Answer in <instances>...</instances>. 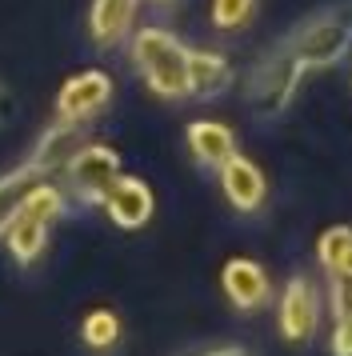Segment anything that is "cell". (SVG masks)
<instances>
[{
  "label": "cell",
  "instance_id": "obj_1",
  "mask_svg": "<svg viewBox=\"0 0 352 356\" xmlns=\"http://www.w3.org/2000/svg\"><path fill=\"white\" fill-rule=\"evenodd\" d=\"M132 60L160 97H189V49L164 29H144L132 40Z\"/></svg>",
  "mask_w": 352,
  "mask_h": 356
},
{
  "label": "cell",
  "instance_id": "obj_2",
  "mask_svg": "<svg viewBox=\"0 0 352 356\" xmlns=\"http://www.w3.org/2000/svg\"><path fill=\"white\" fill-rule=\"evenodd\" d=\"M349 44H352V29L349 24H340L333 13H324V17H317L308 29L296 33V40H292V56H296L304 68H328V65H336V60L349 52Z\"/></svg>",
  "mask_w": 352,
  "mask_h": 356
},
{
  "label": "cell",
  "instance_id": "obj_3",
  "mask_svg": "<svg viewBox=\"0 0 352 356\" xmlns=\"http://www.w3.org/2000/svg\"><path fill=\"white\" fill-rule=\"evenodd\" d=\"M280 332L292 344H304V340L317 332V292L312 284L296 276L285 289V300H280Z\"/></svg>",
  "mask_w": 352,
  "mask_h": 356
},
{
  "label": "cell",
  "instance_id": "obj_4",
  "mask_svg": "<svg viewBox=\"0 0 352 356\" xmlns=\"http://www.w3.org/2000/svg\"><path fill=\"white\" fill-rule=\"evenodd\" d=\"M68 180H72L77 193L104 200L109 188L116 184V156L109 148H84V152H77L68 161Z\"/></svg>",
  "mask_w": 352,
  "mask_h": 356
},
{
  "label": "cell",
  "instance_id": "obj_5",
  "mask_svg": "<svg viewBox=\"0 0 352 356\" xmlns=\"http://www.w3.org/2000/svg\"><path fill=\"white\" fill-rule=\"evenodd\" d=\"M109 92H112V84H109L104 72H80L77 81L64 84L61 116H64V120H88V116L109 100Z\"/></svg>",
  "mask_w": 352,
  "mask_h": 356
},
{
  "label": "cell",
  "instance_id": "obj_6",
  "mask_svg": "<svg viewBox=\"0 0 352 356\" xmlns=\"http://www.w3.org/2000/svg\"><path fill=\"white\" fill-rule=\"evenodd\" d=\"M221 184L237 209L248 212V209H260L264 204V177H260V168L248 164L244 156H237V152L221 164Z\"/></svg>",
  "mask_w": 352,
  "mask_h": 356
},
{
  "label": "cell",
  "instance_id": "obj_7",
  "mask_svg": "<svg viewBox=\"0 0 352 356\" xmlns=\"http://www.w3.org/2000/svg\"><path fill=\"white\" fill-rule=\"evenodd\" d=\"M136 17V0H96L93 17H88V29H93V40L100 49H112L128 36V24Z\"/></svg>",
  "mask_w": 352,
  "mask_h": 356
},
{
  "label": "cell",
  "instance_id": "obj_8",
  "mask_svg": "<svg viewBox=\"0 0 352 356\" xmlns=\"http://www.w3.org/2000/svg\"><path fill=\"white\" fill-rule=\"evenodd\" d=\"M104 200H109L112 220L120 228H141L152 216V196H148V188L141 180H116Z\"/></svg>",
  "mask_w": 352,
  "mask_h": 356
},
{
  "label": "cell",
  "instance_id": "obj_9",
  "mask_svg": "<svg viewBox=\"0 0 352 356\" xmlns=\"http://www.w3.org/2000/svg\"><path fill=\"white\" fill-rule=\"evenodd\" d=\"M224 292L232 296L237 308H260L269 300V276L253 260H232L224 268Z\"/></svg>",
  "mask_w": 352,
  "mask_h": 356
},
{
  "label": "cell",
  "instance_id": "obj_10",
  "mask_svg": "<svg viewBox=\"0 0 352 356\" xmlns=\"http://www.w3.org/2000/svg\"><path fill=\"white\" fill-rule=\"evenodd\" d=\"M228 84V65L216 52H189V97L212 100Z\"/></svg>",
  "mask_w": 352,
  "mask_h": 356
},
{
  "label": "cell",
  "instance_id": "obj_11",
  "mask_svg": "<svg viewBox=\"0 0 352 356\" xmlns=\"http://www.w3.org/2000/svg\"><path fill=\"white\" fill-rule=\"evenodd\" d=\"M189 145H192V152H196L200 164H216V168H221V164L232 156V132L224 129V124L200 120V124L189 129Z\"/></svg>",
  "mask_w": 352,
  "mask_h": 356
},
{
  "label": "cell",
  "instance_id": "obj_12",
  "mask_svg": "<svg viewBox=\"0 0 352 356\" xmlns=\"http://www.w3.org/2000/svg\"><path fill=\"white\" fill-rule=\"evenodd\" d=\"M80 124L77 120H68V124H61V129H52L45 136V145H40V152H36V168H52V164L61 161H72L80 152Z\"/></svg>",
  "mask_w": 352,
  "mask_h": 356
},
{
  "label": "cell",
  "instance_id": "obj_13",
  "mask_svg": "<svg viewBox=\"0 0 352 356\" xmlns=\"http://www.w3.org/2000/svg\"><path fill=\"white\" fill-rule=\"evenodd\" d=\"M45 220H36V216H29L24 209H16L13 216V232H8V244H13V252L20 260H32L36 252H40V244H45Z\"/></svg>",
  "mask_w": 352,
  "mask_h": 356
},
{
  "label": "cell",
  "instance_id": "obj_14",
  "mask_svg": "<svg viewBox=\"0 0 352 356\" xmlns=\"http://www.w3.org/2000/svg\"><path fill=\"white\" fill-rule=\"evenodd\" d=\"M32 168L29 172H16L13 180H4V184H0V225H8V220H13L16 216V209H20V204H24V196L32 193Z\"/></svg>",
  "mask_w": 352,
  "mask_h": 356
},
{
  "label": "cell",
  "instance_id": "obj_15",
  "mask_svg": "<svg viewBox=\"0 0 352 356\" xmlns=\"http://www.w3.org/2000/svg\"><path fill=\"white\" fill-rule=\"evenodd\" d=\"M116 337H120V324H116L112 312H93V316L84 321V340H88L93 348H112Z\"/></svg>",
  "mask_w": 352,
  "mask_h": 356
},
{
  "label": "cell",
  "instance_id": "obj_16",
  "mask_svg": "<svg viewBox=\"0 0 352 356\" xmlns=\"http://www.w3.org/2000/svg\"><path fill=\"white\" fill-rule=\"evenodd\" d=\"M256 0H212V24L216 29H240L248 24Z\"/></svg>",
  "mask_w": 352,
  "mask_h": 356
},
{
  "label": "cell",
  "instance_id": "obj_17",
  "mask_svg": "<svg viewBox=\"0 0 352 356\" xmlns=\"http://www.w3.org/2000/svg\"><path fill=\"white\" fill-rule=\"evenodd\" d=\"M349 244H352V228H333V232H324V236H320V260L333 268L336 260L349 252Z\"/></svg>",
  "mask_w": 352,
  "mask_h": 356
},
{
  "label": "cell",
  "instance_id": "obj_18",
  "mask_svg": "<svg viewBox=\"0 0 352 356\" xmlns=\"http://www.w3.org/2000/svg\"><path fill=\"white\" fill-rule=\"evenodd\" d=\"M336 356H352V308L336 312V337H333Z\"/></svg>",
  "mask_w": 352,
  "mask_h": 356
},
{
  "label": "cell",
  "instance_id": "obj_19",
  "mask_svg": "<svg viewBox=\"0 0 352 356\" xmlns=\"http://www.w3.org/2000/svg\"><path fill=\"white\" fill-rule=\"evenodd\" d=\"M216 356H244L240 348H224V353H216Z\"/></svg>",
  "mask_w": 352,
  "mask_h": 356
},
{
  "label": "cell",
  "instance_id": "obj_20",
  "mask_svg": "<svg viewBox=\"0 0 352 356\" xmlns=\"http://www.w3.org/2000/svg\"><path fill=\"white\" fill-rule=\"evenodd\" d=\"M160 4H173V0H160Z\"/></svg>",
  "mask_w": 352,
  "mask_h": 356
}]
</instances>
